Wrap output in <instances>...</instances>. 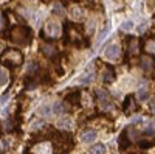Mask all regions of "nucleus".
Segmentation results:
<instances>
[{"instance_id":"obj_1","label":"nucleus","mask_w":155,"mask_h":154,"mask_svg":"<svg viewBox=\"0 0 155 154\" xmlns=\"http://www.w3.org/2000/svg\"><path fill=\"white\" fill-rule=\"evenodd\" d=\"M96 97H98V103H99V108L102 111H113V103L110 101V97L106 91L102 89H98L96 91Z\"/></svg>"},{"instance_id":"obj_2","label":"nucleus","mask_w":155,"mask_h":154,"mask_svg":"<svg viewBox=\"0 0 155 154\" xmlns=\"http://www.w3.org/2000/svg\"><path fill=\"white\" fill-rule=\"evenodd\" d=\"M2 61L5 64L8 61H11L14 66H19V64H22V55H20V51H17V50H8V51H5V53H3Z\"/></svg>"},{"instance_id":"obj_3","label":"nucleus","mask_w":155,"mask_h":154,"mask_svg":"<svg viewBox=\"0 0 155 154\" xmlns=\"http://www.w3.org/2000/svg\"><path fill=\"white\" fill-rule=\"evenodd\" d=\"M104 58L109 59V61L118 59V58H120V45H116V44H110V45H107L106 50H104Z\"/></svg>"},{"instance_id":"obj_4","label":"nucleus","mask_w":155,"mask_h":154,"mask_svg":"<svg viewBox=\"0 0 155 154\" xmlns=\"http://www.w3.org/2000/svg\"><path fill=\"white\" fill-rule=\"evenodd\" d=\"M45 33L50 36V37H58L61 34V27H59V23L56 22H48L45 25Z\"/></svg>"},{"instance_id":"obj_5","label":"nucleus","mask_w":155,"mask_h":154,"mask_svg":"<svg viewBox=\"0 0 155 154\" xmlns=\"http://www.w3.org/2000/svg\"><path fill=\"white\" fill-rule=\"evenodd\" d=\"M96 131H93V129H87V131H84L82 134H81V140L84 143H92L93 140L96 139Z\"/></svg>"},{"instance_id":"obj_6","label":"nucleus","mask_w":155,"mask_h":154,"mask_svg":"<svg viewBox=\"0 0 155 154\" xmlns=\"http://www.w3.org/2000/svg\"><path fill=\"white\" fill-rule=\"evenodd\" d=\"M59 128L61 129H65V131H71L74 128V121L71 118H62L59 121Z\"/></svg>"},{"instance_id":"obj_7","label":"nucleus","mask_w":155,"mask_h":154,"mask_svg":"<svg viewBox=\"0 0 155 154\" xmlns=\"http://www.w3.org/2000/svg\"><path fill=\"white\" fill-rule=\"evenodd\" d=\"M155 67V61L152 59V58H143L141 59V69L143 70H152Z\"/></svg>"},{"instance_id":"obj_8","label":"nucleus","mask_w":155,"mask_h":154,"mask_svg":"<svg viewBox=\"0 0 155 154\" xmlns=\"http://www.w3.org/2000/svg\"><path fill=\"white\" fill-rule=\"evenodd\" d=\"M90 154H106V146L102 143H96L90 148Z\"/></svg>"},{"instance_id":"obj_9","label":"nucleus","mask_w":155,"mask_h":154,"mask_svg":"<svg viewBox=\"0 0 155 154\" xmlns=\"http://www.w3.org/2000/svg\"><path fill=\"white\" fill-rule=\"evenodd\" d=\"M137 98H138V101H146V100L149 98L147 89H146V87H140L138 92H137Z\"/></svg>"},{"instance_id":"obj_10","label":"nucleus","mask_w":155,"mask_h":154,"mask_svg":"<svg viewBox=\"0 0 155 154\" xmlns=\"http://www.w3.org/2000/svg\"><path fill=\"white\" fill-rule=\"evenodd\" d=\"M39 114L50 115V114H54V109H53V106H50V104H44V106L39 108Z\"/></svg>"},{"instance_id":"obj_11","label":"nucleus","mask_w":155,"mask_h":154,"mask_svg":"<svg viewBox=\"0 0 155 154\" xmlns=\"http://www.w3.org/2000/svg\"><path fill=\"white\" fill-rule=\"evenodd\" d=\"M93 76H95V73H93V72H88V73H84V75H82V78H79V83H82V84H87V83H92V81H93Z\"/></svg>"},{"instance_id":"obj_12","label":"nucleus","mask_w":155,"mask_h":154,"mask_svg":"<svg viewBox=\"0 0 155 154\" xmlns=\"http://www.w3.org/2000/svg\"><path fill=\"white\" fill-rule=\"evenodd\" d=\"M102 80H104V83H112L115 80V73L112 70H106L102 73Z\"/></svg>"},{"instance_id":"obj_13","label":"nucleus","mask_w":155,"mask_h":154,"mask_svg":"<svg viewBox=\"0 0 155 154\" xmlns=\"http://www.w3.org/2000/svg\"><path fill=\"white\" fill-rule=\"evenodd\" d=\"M44 53L48 58H53L56 55V50H54V47H51V45H44Z\"/></svg>"},{"instance_id":"obj_14","label":"nucleus","mask_w":155,"mask_h":154,"mask_svg":"<svg viewBox=\"0 0 155 154\" xmlns=\"http://www.w3.org/2000/svg\"><path fill=\"white\" fill-rule=\"evenodd\" d=\"M121 30H123V31H130V30H134V22H132V20L123 22V23H121Z\"/></svg>"},{"instance_id":"obj_15","label":"nucleus","mask_w":155,"mask_h":154,"mask_svg":"<svg viewBox=\"0 0 155 154\" xmlns=\"http://www.w3.org/2000/svg\"><path fill=\"white\" fill-rule=\"evenodd\" d=\"M53 109H54V114H62L64 111H65V108H64V104H62V101H58V103H54Z\"/></svg>"},{"instance_id":"obj_16","label":"nucleus","mask_w":155,"mask_h":154,"mask_svg":"<svg viewBox=\"0 0 155 154\" xmlns=\"http://www.w3.org/2000/svg\"><path fill=\"white\" fill-rule=\"evenodd\" d=\"M71 17L76 19V20L81 19V17H82V11H81L79 8H73V9H71Z\"/></svg>"},{"instance_id":"obj_17","label":"nucleus","mask_w":155,"mask_h":154,"mask_svg":"<svg viewBox=\"0 0 155 154\" xmlns=\"http://www.w3.org/2000/svg\"><path fill=\"white\" fill-rule=\"evenodd\" d=\"M44 125H45L44 120H34V121L31 123V129H34V131H36V129H41Z\"/></svg>"},{"instance_id":"obj_18","label":"nucleus","mask_w":155,"mask_h":154,"mask_svg":"<svg viewBox=\"0 0 155 154\" xmlns=\"http://www.w3.org/2000/svg\"><path fill=\"white\" fill-rule=\"evenodd\" d=\"M144 135H155V126L150 123L147 128H146V129H144V132H143Z\"/></svg>"},{"instance_id":"obj_19","label":"nucleus","mask_w":155,"mask_h":154,"mask_svg":"<svg viewBox=\"0 0 155 154\" xmlns=\"http://www.w3.org/2000/svg\"><path fill=\"white\" fill-rule=\"evenodd\" d=\"M6 81H8V70L3 67V70H2V87L6 86Z\"/></svg>"},{"instance_id":"obj_20","label":"nucleus","mask_w":155,"mask_h":154,"mask_svg":"<svg viewBox=\"0 0 155 154\" xmlns=\"http://www.w3.org/2000/svg\"><path fill=\"white\" fill-rule=\"evenodd\" d=\"M37 69H39V67H37V64H36V62H30V64H28V67H27V70H28L30 73L37 72Z\"/></svg>"},{"instance_id":"obj_21","label":"nucleus","mask_w":155,"mask_h":154,"mask_svg":"<svg viewBox=\"0 0 155 154\" xmlns=\"http://www.w3.org/2000/svg\"><path fill=\"white\" fill-rule=\"evenodd\" d=\"M109 30H110V25H106V27H104V30H102V31H101V34H99V41H102V39H104V37H106V34L109 33Z\"/></svg>"},{"instance_id":"obj_22","label":"nucleus","mask_w":155,"mask_h":154,"mask_svg":"<svg viewBox=\"0 0 155 154\" xmlns=\"http://www.w3.org/2000/svg\"><path fill=\"white\" fill-rule=\"evenodd\" d=\"M64 12V8L58 3V5H54V14H62Z\"/></svg>"},{"instance_id":"obj_23","label":"nucleus","mask_w":155,"mask_h":154,"mask_svg":"<svg viewBox=\"0 0 155 154\" xmlns=\"http://www.w3.org/2000/svg\"><path fill=\"white\" fill-rule=\"evenodd\" d=\"M147 48H149L150 51H153V53H155V42H150V44L147 45Z\"/></svg>"},{"instance_id":"obj_24","label":"nucleus","mask_w":155,"mask_h":154,"mask_svg":"<svg viewBox=\"0 0 155 154\" xmlns=\"http://www.w3.org/2000/svg\"><path fill=\"white\" fill-rule=\"evenodd\" d=\"M150 111L155 114V101H152V103H150Z\"/></svg>"},{"instance_id":"obj_25","label":"nucleus","mask_w":155,"mask_h":154,"mask_svg":"<svg viewBox=\"0 0 155 154\" xmlns=\"http://www.w3.org/2000/svg\"><path fill=\"white\" fill-rule=\"evenodd\" d=\"M8 148V142H6V139H3V151H6Z\"/></svg>"}]
</instances>
